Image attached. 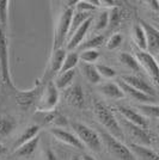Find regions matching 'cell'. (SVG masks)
<instances>
[{"instance_id":"cell-1","label":"cell","mask_w":159,"mask_h":160,"mask_svg":"<svg viewBox=\"0 0 159 160\" xmlns=\"http://www.w3.org/2000/svg\"><path fill=\"white\" fill-rule=\"evenodd\" d=\"M93 112L96 115L98 122L105 128L108 133L111 134L114 138L119 139L120 141L125 139V133H123V129L121 127L117 117L106 105H104L102 102H95Z\"/></svg>"},{"instance_id":"cell-2","label":"cell","mask_w":159,"mask_h":160,"mask_svg":"<svg viewBox=\"0 0 159 160\" xmlns=\"http://www.w3.org/2000/svg\"><path fill=\"white\" fill-rule=\"evenodd\" d=\"M100 136L102 139L103 145L106 147L108 152L113 157L117 158L119 160H136L135 155L133 154L131 148L126 146L122 141L114 138L111 134H109L106 130H100Z\"/></svg>"},{"instance_id":"cell-3","label":"cell","mask_w":159,"mask_h":160,"mask_svg":"<svg viewBox=\"0 0 159 160\" xmlns=\"http://www.w3.org/2000/svg\"><path fill=\"white\" fill-rule=\"evenodd\" d=\"M71 127L73 128L75 135L78 136V139L81 141L84 146L89 147L91 151H95V152L102 151V147H103L102 139H100V134L96 133L92 128L87 127L80 122H72Z\"/></svg>"},{"instance_id":"cell-4","label":"cell","mask_w":159,"mask_h":160,"mask_svg":"<svg viewBox=\"0 0 159 160\" xmlns=\"http://www.w3.org/2000/svg\"><path fill=\"white\" fill-rule=\"evenodd\" d=\"M74 13V10L72 7H66L61 14H60L56 27L54 30V38H53V50L62 48V44L68 38V32L71 28V22Z\"/></svg>"},{"instance_id":"cell-5","label":"cell","mask_w":159,"mask_h":160,"mask_svg":"<svg viewBox=\"0 0 159 160\" xmlns=\"http://www.w3.org/2000/svg\"><path fill=\"white\" fill-rule=\"evenodd\" d=\"M120 124L123 129V133L126 132L129 138L133 140L132 143H136L140 146H146L150 147L152 143V136L148 133V130L145 128H141L136 124H133L131 122L125 120L123 117H120Z\"/></svg>"},{"instance_id":"cell-6","label":"cell","mask_w":159,"mask_h":160,"mask_svg":"<svg viewBox=\"0 0 159 160\" xmlns=\"http://www.w3.org/2000/svg\"><path fill=\"white\" fill-rule=\"evenodd\" d=\"M0 69L4 81L13 87V82L10 74V56H8V40L6 36V30L0 23Z\"/></svg>"},{"instance_id":"cell-7","label":"cell","mask_w":159,"mask_h":160,"mask_svg":"<svg viewBox=\"0 0 159 160\" xmlns=\"http://www.w3.org/2000/svg\"><path fill=\"white\" fill-rule=\"evenodd\" d=\"M58 103H59V90L55 86L54 81H49L38 98L37 110L38 111H52V110H55Z\"/></svg>"},{"instance_id":"cell-8","label":"cell","mask_w":159,"mask_h":160,"mask_svg":"<svg viewBox=\"0 0 159 160\" xmlns=\"http://www.w3.org/2000/svg\"><path fill=\"white\" fill-rule=\"evenodd\" d=\"M135 58L139 61L141 68H144L146 73L151 77V79L156 84H159V63L157 62L156 58L148 52H141V50L136 52Z\"/></svg>"},{"instance_id":"cell-9","label":"cell","mask_w":159,"mask_h":160,"mask_svg":"<svg viewBox=\"0 0 159 160\" xmlns=\"http://www.w3.org/2000/svg\"><path fill=\"white\" fill-rule=\"evenodd\" d=\"M41 91V84L38 80H36V84L33 88L30 90H17L16 94H14V99L16 103L19 108H22L23 110H27L33 105L36 102V99L38 98V94Z\"/></svg>"},{"instance_id":"cell-10","label":"cell","mask_w":159,"mask_h":160,"mask_svg":"<svg viewBox=\"0 0 159 160\" xmlns=\"http://www.w3.org/2000/svg\"><path fill=\"white\" fill-rule=\"evenodd\" d=\"M36 117L38 118L42 126H49L52 128H61V129H64L68 126V121L66 117L56 110L38 111L36 113Z\"/></svg>"},{"instance_id":"cell-11","label":"cell","mask_w":159,"mask_h":160,"mask_svg":"<svg viewBox=\"0 0 159 160\" xmlns=\"http://www.w3.org/2000/svg\"><path fill=\"white\" fill-rule=\"evenodd\" d=\"M140 25L144 28L147 38V52L150 54H159V30L146 20H140Z\"/></svg>"},{"instance_id":"cell-12","label":"cell","mask_w":159,"mask_h":160,"mask_svg":"<svg viewBox=\"0 0 159 160\" xmlns=\"http://www.w3.org/2000/svg\"><path fill=\"white\" fill-rule=\"evenodd\" d=\"M50 134L53 135L55 139H58L59 141H61L62 143L68 145L74 148H78V149H84V145L81 143V141L78 139L77 135L67 132L65 129H61V128H50Z\"/></svg>"},{"instance_id":"cell-13","label":"cell","mask_w":159,"mask_h":160,"mask_svg":"<svg viewBox=\"0 0 159 160\" xmlns=\"http://www.w3.org/2000/svg\"><path fill=\"white\" fill-rule=\"evenodd\" d=\"M117 112L121 115V117H123L125 120H127L133 124H136V126L145 128V129H147V127H148V122H147L145 116H142L141 113L135 111L132 108L120 105V107H117Z\"/></svg>"},{"instance_id":"cell-14","label":"cell","mask_w":159,"mask_h":160,"mask_svg":"<svg viewBox=\"0 0 159 160\" xmlns=\"http://www.w3.org/2000/svg\"><path fill=\"white\" fill-rule=\"evenodd\" d=\"M65 98L72 107L81 109L85 104V94L80 85H72L65 90Z\"/></svg>"},{"instance_id":"cell-15","label":"cell","mask_w":159,"mask_h":160,"mask_svg":"<svg viewBox=\"0 0 159 160\" xmlns=\"http://www.w3.org/2000/svg\"><path fill=\"white\" fill-rule=\"evenodd\" d=\"M92 20H93L92 17L89 18L85 23H83V25L75 32L73 33L72 37L67 40V50L72 52L75 48H79L80 44L84 42V38H85V36H86V33L89 31L90 27H91V24H92Z\"/></svg>"},{"instance_id":"cell-16","label":"cell","mask_w":159,"mask_h":160,"mask_svg":"<svg viewBox=\"0 0 159 160\" xmlns=\"http://www.w3.org/2000/svg\"><path fill=\"white\" fill-rule=\"evenodd\" d=\"M122 80L128 84L129 86L134 87V88H136L138 91L140 92H144V93L148 94V96H151V97H154V88H153L146 80H144L142 78H140L138 75H125Z\"/></svg>"},{"instance_id":"cell-17","label":"cell","mask_w":159,"mask_h":160,"mask_svg":"<svg viewBox=\"0 0 159 160\" xmlns=\"http://www.w3.org/2000/svg\"><path fill=\"white\" fill-rule=\"evenodd\" d=\"M119 86L121 87V90L123 91V93L127 94V96H129L132 99L142 103V104H148L150 102H153V99H154V97H151V96L144 93V92L138 91V90H136V88H134V87L129 86V85L126 84L123 80H120Z\"/></svg>"},{"instance_id":"cell-18","label":"cell","mask_w":159,"mask_h":160,"mask_svg":"<svg viewBox=\"0 0 159 160\" xmlns=\"http://www.w3.org/2000/svg\"><path fill=\"white\" fill-rule=\"evenodd\" d=\"M129 148L135 155V158L140 160H159V154L156 153L150 147L140 146L136 143H131Z\"/></svg>"},{"instance_id":"cell-19","label":"cell","mask_w":159,"mask_h":160,"mask_svg":"<svg viewBox=\"0 0 159 160\" xmlns=\"http://www.w3.org/2000/svg\"><path fill=\"white\" fill-rule=\"evenodd\" d=\"M17 128V121L10 115H0V140L10 136Z\"/></svg>"},{"instance_id":"cell-20","label":"cell","mask_w":159,"mask_h":160,"mask_svg":"<svg viewBox=\"0 0 159 160\" xmlns=\"http://www.w3.org/2000/svg\"><path fill=\"white\" fill-rule=\"evenodd\" d=\"M66 55L67 53L64 48L53 50L52 56H50V62H49V72H50V74L60 73L61 67L64 65V61L66 59Z\"/></svg>"},{"instance_id":"cell-21","label":"cell","mask_w":159,"mask_h":160,"mask_svg":"<svg viewBox=\"0 0 159 160\" xmlns=\"http://www.w3.org/2000/svg\"><path fill=\"white\" fill-rule=\"evenodd\" d=\"M100 93L104 94L109 99H122L125 97V93L119 86V84H114V82H106L100 85Z\"/></svg>"},{"instance_id":"cell-22","label":"cell","mask_w":159,"mask_h":160,"mask_svg":"<svg viewBox=\"0 0 159 160\" xmlns=\"http://www.w3.org/2000/svg\"><path fill=\"white\" fill-rule=\"evenodd\" d=\"M40 129H41V127L38 124H31V126H29V127L25 128V129L23 130V133L20 134L19 139H17V141L14 142V149L20 147L22 145L29 142L30 140L35 139L36 136H38Z\"/></svg>"},{"instance_id":"cell-23","label":"cell","mask_w":159,"mask_h":160,"mask_svg":"<svg viewBox=\"0 0 159 160\" xmlns=\"http://www.w3.org/2000/svg\"><path fill=\"white\" fill-rule=\"evenodd\" d=\"M80 69L84 74V77L87 79L89 82L91 84H100V80H102V77L100 75L98 71H97V67L93 63H85V62H81L80 63Z\"/></svg>"},{"instance_id":"cell-24","label":"cell","mask_w":159,"mask_h":160,"mask_svg":"<svg viewBox=\"0 0 159 160\" xmlns=\"http://www.w3.org/2000/svg\"><path fill=\"white\" fill-rule=\"evenodd\" d=\"M132 36L133 40L135 42L136 47L139 48V50L141 52H147V38H146V33L144 28L139 24H135L133 27L132 30Z\"/></svg>"},{"instance_id":"cell-25","label":"cell","mask_w":159,"mask_h":160,"mask_svg":"<svg viewBox=\"0 0 159 160\" xmlns=\"http://www.w3.org/2000/svg\"><path fill=\"white\" fill-rule=\"evenodd\" d=\"M38 143H40V136H36L35 139L30 140L29 142L24 143V145H22L18 148H16L13 154L16 157H22V158L29 157L36 151V148L38 147Z\"/></svg>"},{"instance_id":"cell-26","label":"cell","mask_w":159,"mask_h":160,"mask_svg":"<svg viewBox=\"0 0 159 160\" xmlns=\"http://www.w3.org/2000/svg\"><path fill=\"white\" fill-rule=\"evenodd\" d=\"M92 16L91 13H87V12H79V11H74L72 17V22H71V28H69V32H68V38H71L73 36V33L75 32L78 29H79L83 23H85L89 18H91ZM67 38V40H68Z\"/></svg>"},{"instance_id":"cell-27","label":"cell","mask_w":159,"mask_h":160,"mask_svg":"<svg viewBox=\"0 0 159 160\" xmlns=\"http://www.w3.org/2000/svg\"><path fill=\"white\" fill-rule=\"evenodd\" d=\"M75 78V71H68L65 73H60L59 77L55 80V86L58 87V90H66L72 85L73 79Z\"/></svg>"},{"instance_id":"cell-28","label":"cell","mask_w":159,"mask_h":160,"mask_svg":"<svg viewBox=\"0 0 159 160\" xmlns=\"http://www.w3.org/2000/svg\"><path fill=\"white\" fill-rule=\"evenodd\" d=\"M120 62L127 67L128 69H131L133 72H140L141 71V66H140L139 61L136 60V58H134L133 55L128 53H121L119 55Z\"/></svg>"},{"instance_id":"cell-29","label":"cell","mask_w":159,"mask_h":160,"mask_svg":"<svg viewBox=\"0 0 159 160\" xmlns=\"http://www.w3.org/2000/svg\"><path fill=\"white\" fill-rule=\"evenodd\" d=\"M104 43V36L103 35H97V36H93L92 38L83 42L79 46L80 53L84 52V50H96L97 48H100L103 46Z\"/></svg>"},{"instance_id":"cell-30","label":"cell","mask_w":159,"mask_h":160,"mask_svg":"<svg viewBox=\"0 0 159 160\" xmlns=\"http://www.w3.org/2000/svg\"><path fill=\"white\" fill-rule=\"evenodd\" d=\"M79 61H80L79 54L78 53H75V52H69V53H67L66 59L64 61V65L61 67L60 73H65V72H68V71L74 69V67L79 63Z\"/></svg>"},{"instance_id":"cell-31","label":"cell","mask_w":159,"mask_h":160,"mask_svg":"<svg viewBox=\"0 0 159 160\" xmlns=\"http://www.w3.org/2000/svg\"><path fill=\"white\" fill-rule=\"evenodd\" d=\"M140 113L151 118H159V105L156 104H140L138 105Z\"/></svg>"},{"instance_id":"cell-32","label":"cell","mask_w":159,"mask_h":160,"mask_svg":"<svg viewBox=\"0 0 159 160\" xmlns=\"http://www.w3.org/2000/svg\"><path fill=\"white\" fill-rule=\"evenodd\" d=\"M8 5L10 1L0 0V23L5 30H7V24H8Z\"/></svg>"},{"instance_id":"cell-33","label":"cell","mask_w":159,"mask_h":160,"mask_svg":"<svg viewBox=\"0 0 159 160\" xmlns=\"http://www.w3.org/2000/svg\"><path fill=\"white\" fill-rule=\"evenodd\" d=\"M100 59V53L97 50H84L79 54V60L85 63H93Z\"/></svg>"},{"instance_id":"cell-34","label":"cell","mask_w":159,"mask_h":160,"mask_svg":"<svg viewBox=\"0 0 159 160\" xmlns=\"http://www.w3.org/2000/svg\"><path fill=\"white\" fill-rule=\"evenodd\" d=\"M108 25H109V12H108V11H103V12H100V16H98L97 19H96V23H95V31L104 30Z\"/></svg>"},{"instance_id":"cell-35","label":"cell","mask_w":159,"mask_h":160,"mask_svg":"<svg viewBox=\"0 0 159 160\" xmlns=\"http://www.w3.org/2000/svg\"><path fill=\"white\" fill-rule=\"evenodd\" d=\"M95 10H96V5L93 4V1H90V0H80L75 4V11H79V12L91 13Z\"/></svg>"},{"instance_id":"cell-36","label":"cell","mask_w":159,"mask_h":160,"mask_svg":"<svg viewBox=\"0 0 159 160\" xmlns=\"http://www.w3.org/2000/svg\"><path fill=\"white\" fill-rule=\"evenodd\" d=\"M96 67H97V71H98L100 75L104 79H113L116 75V71L111 67L106 66V65H96Z\"/></svg>"},{"instance_id":"cell-37","label":"cell","mask_w":159,"mask_h":160,"mask_svg":"<svg viewBox=\"0 0 159 160\" xmlns=\"http://www.w3.org/2000/svg\"><path fill=\"white\" fill-rule=\"evenodd\" d=\"M122 41H123V36L121 33H114L113 36H110V38L106 41V48L109 50H114L121 46Z\"/></svg>"},{"instance_id":"cell-38","label":"cell","mask_w":159,"mask_h":160,"mask_svg":"<svg viewBox=\"0 0 159 160\" xmlns=\"http://www.w3.org/2000/svg\"><path fill=\"white\" fill-rule=\"evenodd\" d=\"M120 18H121V14H120V10L115 6L110 10L109 12V24L111 25H117L120 22Z\"/></svg>"},{"instance_id":"cell-39","label":"cell","mask_w":159,"mask_h":160,"mask_svg":"<svg viewBox=\"0 0 159 160\" xmlns=\"http://www.w3.org/2000/svg\"><path fill=\"white\" fill-rule=\"evenodd\" d=\"M100 2V6H103V7H115V2H114L113 0H100L98 1Z\"/></svg>"},{"instance_id":"cell-40","label":"cell","mask_w":159,"mask_h":160,"mask_svg":"<svg viewBox=\"0 0 159 160\" xmlns=\"http://www.w3.org/2000/svg\"><path fill=\"white\" fill-rule=\"evenodd\" d=\"M147 4H150V6L152 7L153 10L159 11V1L158 0H150V1H147Z\"/></svg>"},{"instance_id":"cell-41","label":"cell","mask_w":159,"mask_h":160,"mask_svg":"<svg viewBox=\"0 0 159 160\" xmlns=\"http://www.w3.org/2000/svg\"><path fill=\"white\" fill-rule=\"evenodd\" d=\"M44 159L46 160H56V158H55V155L53 154V152L50 151V149H47L46 154H44Z\"/></svg>"},{"instance_id":"cell-42","label":"cell","mask_w":159,"mask_h":160,"mask_svg":"<svg viewBox=\"0 0 159 160\" xmlns=\"http://www.w3.org/2000/svg\"><path fill=\"white\" fill-rule=\"evenodd\" d=\"M83 160H96L93 157H91V155H89V154H85L84 157H83Z\"/></svg>"},{"instance_id":"cell-43","label":"cell","mask_w":159,"mask_h":160,"mask_svg":"<svg viewBox=\"0 0 159 160\" xmlns=\"http://www.w3.org/2000/svg\"><path fill=\"white\" fill-rule=\"evenodd\" d=\"M5 152H6V148H5V147H4L3 145H1V143H0V155H3V154L5 153Z\"/></svg>"},{"instance_id":"cell-44","label":"cell","mask_w":159,"mask_h":160,"mask_svg":"<svg viewBox=\"0 0 159 160\" xmlns=\"http://www.w3.org/2000/svg\"><path fill=\"white\" fill-rule=\"evenodd\" d=\"M71 160H83L80 157H78V155H73L72 158H71Z\"/></svg>"},{"instance_id":"cell-45","label":"cell","mask_w":159,"mask_h":160,"mask_svg":"<svg viewBox=\"0 0 159 160\" xmlns=\"http://www.w3.org/2000/svg\"><path fill=\"white\" fill-rule=\"evenodd\" d=\"M156 60H157V62L159 63V54H157V55H156Z\"/></svg>"},{"instance_id":"cell-46","label":"cell","mask_w":159,"mask_h":160,"mask_svg":"<svg viewBox=\"0 0 159 160\" xmlns=\"http://www.w3.org/2000/svg\"><path fill=\"white\" fill-rule=\"evenodd\" d=\"M157 146H158V149H159V140L157 141Z\"/></svg>"},{"instance_id":"cell-47","label":"cell","mask_w":159,"mask_h":160,"mask_svg":"<svg viewBox=\"0 0 159 160\" xmlns=\"http://www.w3.org/2000/svg\"><path fill=\"white\" fill-rule=\"evenodd\" d=\"M157 128H158V132H159V122H158V126H157Z\"/></svg>"}]
</instances>
